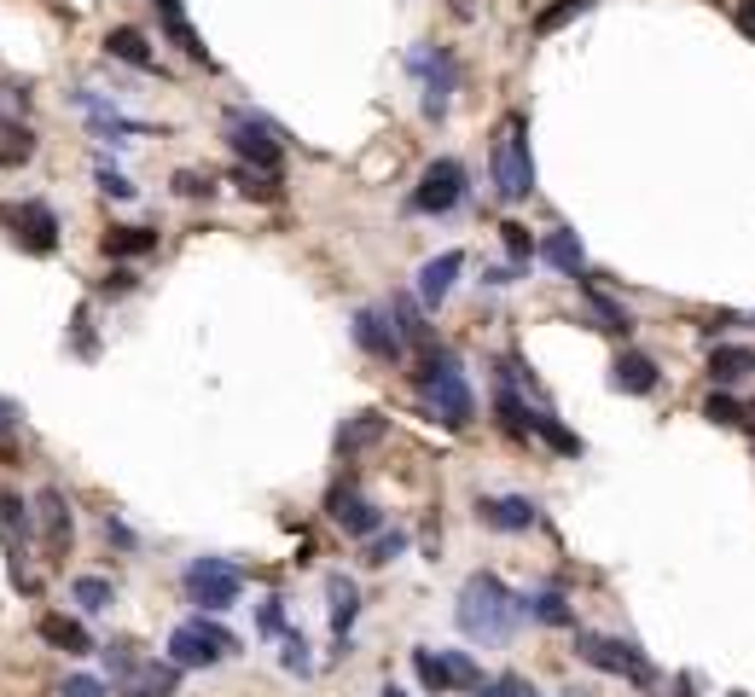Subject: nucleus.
Segmentation results:
<instances>
[{
  "instance_id": "obj_14",
  "label": "nucleus",
  "mask_w": 755,
  "mask_h": 697,
  "mask_svg": "<svg viewBox=\"0 0 755 697\" xmlns=\"http://www.w3.org/2000/svg\"><path fill=\"white\" fill-rule=\"evenodd\" d=\"M477 518L488 524V529H500V535H517V529H535V500H524V495H506V500H477Z\"/></svg>"
},
{
  "instance_id": "obj_3",
  "label": "nucleus",
  "mask_w": 755,
  "mask_h": 697,
  "mask_svg": "<svg viewBox=\"0 0 755 697\" xmlns=\"http://www.w3.org/2000/svg\"><path fill=\"white\" fill-rule=\"evenodd\" d=\"M488 175H494V192H500L506 203H517V198L535 192V158H529V122H524V117H506L500 128H494Z\"/></svg>"
},
{
  "instance_id": "obj_22",
  "label": "nucleus",
  "mask_w": 755,
  "mask_h": 697,
  "mask_svg": "<svg viewBox=\"0 0 755 697\" xmlns=\"http://www.w3.org/2000/svg\"><path fill=\"white\" fill-rule=\"evenodd\" d=\"M529 436H540V442L553 448V454H564V459H582V436L564 430L553 412H535V407H529Z\"/></svg>"
},
{
  "instance_id": "obj_19",
  "label": "nucleus",
  "mask_w": 755,
  "mask_h": 697,
  "mask_svg": "<svg viewBox=\"0 0 755 697\" xmlns=\"http://www.w3.org/2000/svg\"><path fill=\"white\" fill-rule=\"evenodd\" d=\"M755 372V349L749 343H715L709 349V378L721 384V390H726V384H744Z\"/></svg>"
},
{
  "instance_id": "obj_49",
  "label": "nucleus",
  "mask_w": 755,
  "mask_h": 697,
  "mask_svg": "<svg viewBox=\"0 0 755 697\" xmlns=\"http://www.w3.org/2000/svg\"><path fill=\"white\" fill-rule=\"evenodd\" d=\"M106 535L117 540V547H135V529H128V524H117V518H106Z\"/></svg>"
},
{
  "instance_id": "obj_12",
  "label": "nucleus",
  "mask_w": 755,
  "mask_h": 697,
  "mask_svg": "<svg viewBox=\"0 0 755 697\" xmlns=\"http://www.w3.org/2000/svg\"><path fill=\"white\" fill-rule=\"evenodd\" d=\"M326 511H331V524L344 529V535H355V540H372V535L384 529V511H378L372 500H360L355 488H331Z\"/></svg>"
},
{
  "instance_id": "obj_16",
  "label": "nucleus",
  "mask_w": 755,
  "mask_h": 697,
  "mask_svg": "<svg viewBox=\"0 0 755 697\" xmlns=\"http://www.w3.org/2000/svg\"><path fill=\"white\" fill-rule=\"evenodd\" d=\"M36 511H41V535H47V552H53V558H64V552H70V506H64V495H59V488H41Z\"/></svg>"
},
{
  "instance_id": "obj_13",
  "label": "nucleus",
  "mask_w": 755,
  "mask_h": 697,
  "mask_svg": "<svg viewBox=\"0 0 755 697\" xmlns=\"http://www.w3.org/2000/svg\"><path fill=\"white\" fill-rule=\"evenodd\" d=\"M459 268H465V256H459V250H441V256H430V262L419 268V302H425V308H441V302H448V291H454Z\"/></svg>"
},
{
  "instance_id": "obj_26",
  "label": "nucleus",
  "mask_w": 755,
  "mask_h": 697,
  "mask_svg": "<svg viewBox=\"0 0 755 697\" xmlns=\"http://www.w3.org/2000/svg\"><path fill=\"white\" fill-rule=\"evenodd\" d=\"M106 53H111V59H122V64H140V70L158 64V59H151V41H146L140 30H128V23L106 36Z\"/></svg>"
},
{
  "instance_id": "obj_11",
  "label": "nucleus",
  "mask_w": 755,
  "mask_h": 697,
  "mask_svg": "<svg viewBox=\"0 0 755 697\" xmlns=\"http://www.w3.org/2000/svg\"><path fill=\"white\" fill-rule=\"evenodd\" d=\"M355 343L367 349L372 360H401V355H407V343H401L396 315H389V308H360V315H355Z\"/></svg>"
},
{
  "instance_id": "obj_31",
  "label": "nucleus",
  "mask_w": 755,
  "mask_h": 697,
  "mask_svg": "<svg viewBox=\"0 0 755 697\" xmlns=\"http://www.w3.org/2000/svg\"><path fill=\"white\" fill-rule=\"evenodd\" d=\"M70 599H76V605H82V610L93 616V610H111L117 587H111L106 576H76V581H70Z\"/></svg>"
},
{
  "instance_id": "obj_37",
  "label": "nucleus",
  "mask_w": 755,
  "mask_h": 697,
  "mask_svg": "<svg viewBox=\"0 0 755 697\" xmlns=\"http://www.w3.org/2000/svg\"><path fill=\"white\" fill-rule=\"evenodd\" d=\"M703 419H715V425H744V419H755V412H744L733 396H709V407H703Z\"/></svg>"
},
{
  "instance_id": "obj_46",
  "label": "nucleus",
  "mask_w": 755,
  "mask_h": 697,
  "mask_svg": "<svg viewBox=\"0 0 755 697\" xmlns=\"http://www.w3.org/2000/svg\"><path fill=\"white\" fill-rule=\"evenodd\" d=\"M88 308H76V355H93V331H88Z\"/></svg>"
},
{
  "instance_id": "obj_5",
  "label": "nucleus",
  "mask_w": 755,
  "mask_h": 697,
  "mask_svg": "<svg viewBox=\"0 0 755 697\" xmlns=\"http://www.w3.org/2000/svg\"><path fill=\"white\" fill-rule=\"evenodd\" d=\"M180 587H187V599L198 610H227V605H239V593H245V570L239 564H227V558H192L187 564V576H180Z\"/></svg>"
},
{
  "instance_id": "obj_20",
  "label": "nucleus",
  "mask_w": 755,
  "mask_h": 697,
  "mask_svg": "<svg viewBox=\"0 0 755 697\" xmlns=\"http://www.w3.org/2000/svg\"><path fill=\"white\" fill-rule=\"evenodd\" d=\"M36 628H41V639L53 645V651H70V657H88V651H93V634H88L82 623H70V616H53V610H47Z\"/></svg>"
},
{
  "instance_id": "obj_35",
  "label": "nucleus",
  "mask_w": 755,
  "mask_h": 697,
  "mask_svg": "<svg viewBox=\"0 0 755 697\" xmlns=\"http://www.w3.org/2000/svg\"><path fill=\"white\" fill-rule=\"evenodd\" d=\"M593 7V0H558V7H546L540 18H535V36H553V30H564L569 18H582Z\"/></svg>"
},
{
  "instance_id": "obj_52",
  "label": "nucleus",
  "mask_w": 755,
  "mask_h": 697,
  "mask_svg": "<svg viewBox=\"0 0 755 697\" xmlns=\"http://www.w3.org/2000/svg\"><path fill=\"white\" fill-rule=\"evenodd\" d=\"M674 697H692V680L681 675V686H674Z\"/></svg>"
},
{
  "instance_id": "obj_23",
  "label": "nucleus",
  "mask_w": 755,
  "mask_h": 697,
  "mask_svg": "<svg viewBox=\"0 0 755 697\" xmlns=\"http://www.w3.org/2000/svg\"><path fill=\"white\" fill-rule=\"evenodd\" d=\"M331 634L337 639H349V628H355V616H360V593H355V581L349 576H331Z\"/></svg>"
},
{
  "instance_id": "obj_44",
  "label": "nucleus",
  "mask_w": 755,
  "mask_h": 697,
  "mask_svg": "<svg viewBox=\"0 0 755 697\" xmlns=\"http://www.w3.org/2000/svg\"><path fill=\"white\" fill-rule=\"evenodd\" d=\"M477 697H535V691H529L524 680H483Z\"/></svg>"
},
{
  "instance_id": "obj_27",
  "label": "nucleus",
  "mask_w": 755,
  "mask_h": 697,
  "mask_svg": "<svg viewBox=\"0 0 755 697\" xmlns=\"http://www.w3.org/2000/svg\"><path fill=\"white\" fill-rule=\"evenodd\" d=\"M494 412H500V425H506L511 436H529V401L511 390V372L500 378V390H494Z\"/></svg>"
},
{
  "instance_id": "obj_21",
  "label": "nucleus",
  "mask_w": 755,
  "mask_h": 697,
  "mask_svg": "<svg viewBox=\"0 0 755 697\" xmlns=\"http://www.w3.org/2000/svg\"><path fill=\"white\" fill-rule=\"evenodd\" d=\"M158 12H163V30H169V41L180 47V53L198 59V64H210V47H203L198 30L187 23V7H180V0H158Z\"/></svg>"
},
{
  "instance_id": "obj_39",
  "label": "nucleus",
  "mask_w": 755,
  "mask_h": 697,
  "mask_svg": "<svg viewBox=\"0 0 755 697\" xmlns=\"http://www.w3.org/2000/svg\"><path fill=\"white\" fill-rule=\"evenodd\" d=\"M291 675H315V657H308V645H302V634H285V657H279Z\"/></svg>"
},
{
  "instance_id": "obj_28",
  "label": "nucleus",
  "mask_w": 755,
  "mask_h": 697,
  "mask_svg": "<svg viewBox=\"0 0 755 697\" xmlns=\"http://www.w3.org/2000/svg\"><path fill=\"white\" fill-rule=\"evenodd\" d=\"M30 158H36V135H30L23 122H7V117H0V163L18 169V163H30Z\"/></svg>"
},
{
  "instance_id": "obj_1",
  "label": "nucleus",
  "mask_w": 755,
  "mask_h": 697,
  "mask_svg": "<svg viewBox=\"0 0 755 697\" xmlns=\"http://www.w3.org/2000/svg\"><path fill=\"white\" fill-rule=\"evenodd\" d=\"M517 623H524V599H511L500 576L477 570L459 587V628L471 639H511Z\"/></svg>"
},
{
  "instance_id": "obj_47",
  "label": "nucleus",
  "mask_w": 755,
  "mask_h": 697,
  "mask_svg": "<svg viewBox=\"0 0 755 697\" xmlns=\"http://www.w3.org/2000/svg\"><path fill=\"white\" fill-rule=\"evenodd\" d=\"M262 634H285V605H279V599L262 605Z\"/></svg>"
},
{
  "instance_id": "obj_10",
  "label": "nucleus",
  "mask_w": 755,
  "mask_h": 697,
  "mask_svg": "<svg viewBox=\"0 0 755 697\" xmlns=\"http://www.w3.org/2000/svg\"><path fill=\"white\" fill-rule=\"evenodd\" d=\"M582 663L605 668V675H622V680H650V663L639 657V645L628 639H598V634H582Z\"/></svg>"
},
{
  "instance_id": "obj_54",
  "label": "nucleus",
  "mask_w": 755,
  "mask_h": 697,
  "mask_svg": "<svg viewBox=\"0 0 755 697\" xmlns=\"http://www.w3.org/2000/svg\"><path fill=\"white\" fill-rule=\"evenodd\" d=\"M733 697H749V691H733Z\"/></svg>"
},
{
  "instance_id": "obj_18",
  "label": "nucleus",
  "mask_w": 755,
  "mask_h": 697,
  "mask_svg": "<svg viewBox=\"0 0 755 697\" xmlns=\"http://www.w3.org/2000/svg\"><path fill=\"white\" fill-rule=\"evenodd\" d=\"M610 390H622V396H650V390H657V360H650V355H616Z\"/></svg>"
},
{
  "instance_id": "obj_43",
  "label": "nucleus",
  "mask_w": 755,
  "mask_h": 697,
  "mask_svg": "<svg viewBox=\"0 0 755 697\" xmlns=\"http://www.w3.org/2000/svg\"><path fill=\"white\" fill-rule=\"evenodd\" d=\"M99 192L106 198H135V180L117 175V169H99Z\"/></svg>"
},
{
  "instance_id": "obj_33",
  "label": "nucleus",
  "mask_w": 755,
  "mask_h": 697,
  "mask_svg": "<svg viewBox=\"0 0 755 697\" xmlns=\"http://www.w3.org/2000/svg\"><path fill=\"white\" fill-rule=\"evenodd\" d=\"M441 668H448V686L454 691H477L483 686V668L471 663V651H441Z\"/></svg>"
},
{
  "instance_id": "obj_45",
  "label": "nucleus",
  "mask_w": 755,
  "mask_h": 697,
  "mask_svg": "<svg viewBox=\"0 0 755 697\" xmlns=\"http://www.w3.org/2000/svg\"><path fill=\"white\" fill-rule=\"evenodd\" d=\"M106 663H111V675L122 680V675H128V668H135L140 657H135V645H106Z\"/></svg>"
},
{
  "instance_id": "obj_7",
  "label": "nucleus",
  "mask_w": 755,
  "mask_h": 697,
  "mask_svg": "<svg viewBox=\"0 0 755 697\" xmlns=\"http://www.w3.org/2000/svg\"><path fill=\"white\" fill-rule=\"evenodd\" d=\"M465 198V163L459 158H436L425 175H419V187H413V210L419 216H448L454 203Z\"/></svg>"
},
{
  "instance_id": "obj_24",
  "label": "nucleus",
  "mask_w": 755,
  "mask_h": 697,
  "mask_svg": "<svg viewBox=\"0 0 755 697\" xmlns=\"http://www.w3.org/2000/svg\"><path fill=\"white\" fill-rule=\"evenodd\" d=\"M158 250V232L151 227H111L106 232V256H117V262H128V256H151Z\"/></svg>"
},
{
  "instance_id": "obj_42",
  "label": "nucleus",
  "mask_w": 755,
  "mask_h": 697,
  "mask_svg": "<svg viewBox=\"0 0 755 697\" xmlns=\"http://www.w3.org/2000/svg\"><path fill=\"white\" fill-rule=\"evenodd\" d=\"M59 697H111V691H106V680H93V675H70L59 686Z\"/></svg>"
},
{
  "instance_id": "obj_34",
  "label": "nucleus",
  "mask_w": 755,
  "mask_h": 697,
  "mask_svg": "<svg viewBox=\"0 0 755 697\" xmlns=\"http://www.w3.org/2000/svg\"><path fill=\"white\" fill-rule=\"evenodd\" d=\"M232 180H239L245 198H256V203H279V175H268V169H239Z\"/></svg>"
},
{
  "instance_id": "obj_48",
  "label": "nucleus",
  "mask_w": 755,
  "mask_h": 697,
  "mask_svg": "<svg viewBox=\"0 0 755 697\" xmlns=\"http://www.w3.org/2000/svg\"><path fill=\"white\" fill-rule=\"evenodd\" d=\"M106 291H111V297L135 291V273H128V268H111V273H106Z\"/></svg>"
},
{
  "instance_id": "obj_53",
  "label": "nucleus",
  "mask_w": 755,
  "mask_h": 697,
  "mask_svg": "<svg viewBox=\"0 0 755 697\" xmlns=\"http://www.w3.org/2000/svg\"><path fill=\"white\" fill-rule=\"evenodd\" d=\"M378 697H407V691H401V686H384V691H378Z\"/></svg>"
},
{
  "instance_id": "obj_40",
  "label": "nucleus",
  "mask_w": 755,
  "mask_h": 697,
  "mask_svg": "<svg viewBox=\"0 0 755 697\" xmlns=\"http://www.w3.org/2000/svg\"><path fill=\"white\" fill-rule=\"evenodd\" d=\"M0 524H7L12 535H30V506H23L18 495H0Z\"/></svg>"
},
{
  "instance_id": "obj_9",
  "label": "nucleus",
  "mask_w": 755,
  "mask_h": 697,
  "mask_svg": "<svg viewBox=\"0 0 755 697\" xmlns=\"http://www.w3.org/2000/svg\"><path fill=\"white\" fill-rule=\"evenodd\" d=\"M0 221L12 227V239H18L23 250H36V256H53V250H59V216L47 210L41 198L18 203V210H0Z\"/></svg>"
},
{
  "instance_id": "obj_25",
  "label": "nucleus",
  "mask_w": 755,
  "mask_h": 697,
  "mask_svg": "<svg viewBox=\"0 0 755 697\" xmlns=\"http://www.w3.org/2000/svg\"><path fill=\"white\" fill-rule=\"evenodd\" d=\"M389 430V419L384 412H355V419L337 430V454H355V448H367V442H378V436Z\"/></svg>"
},
{
  "instance_id": "obj_8",
  "label": "nucleus",
  "mask_w": 755,
  "mask_h": 697,
  "mask_svg": "<svg viewBox=\"0 0 755 697\" xmlns=\"http://www.w3.org/2000/svg\"><path fill=\"white\" fill-rule=\"evenodd\" d=\"M413 76H419L425 82V117H448V106H454V53L448 47H419V53H413Z\"/></svg>"
},
{
  "instance_id": "obj_17",
  "label": "nucleus",
  "mask_w": 755,
  "mask_h": 697,
  "mask_svg": "<svg viewBox=\"0 0 755 697\" xmlns=\"http://www.w3.org/2000/svg\"><path fill=\"white\" fill-rule=\"evenodd\" d=\"M540 256H546V268H558V273H569V279H582L587 273V250H582V239L569 227H553L540 239Z\"/></svg>"
},
{
  "instance_id": "obj_32",
  "label": "nucleus",
  "mask_w": 755,
  "mask_h": 697,
  "mask_svg": "<svg viewBox=\"0 0 755 697\" xmlns=\"http://www.w3.org/2000/svg\"><path fill=\"white\" fill-rule=\"evenodd\" d=\"M413 675H419V686L436 691V697L454 691V686H448V668H441V651H430V645H419V651H413Z\"/></svg>"
},
{
  "instance_id": "obj_38",
  "label": "nucleus",
  "mask_w": 755,
  "mask_h": 697,
  "mask_svg": "<svg viewBox=\"0 0 755 697\" xmlns=\"http://www.w3.org/2000/svg\"><path fill=\"white\" fill-rule=\"evenodd\" d=\"M401 552H407V535H401V529H389V535H372L367 564H389V558H401Z\"/></svg>"
},
{
  "instance_id": "obj_6",
  "label": "nucleus",
  "mask_w": 755,
  "mask_h": 697,
  "mask_svg": "<svg viewBox=\"0 0 755 697\" xmlns=\"http://www.w3.org/2000/svg\"><path fill=\"white\" fill-rule=\"evenodd\" d=\"M227 146L239 151V163H245V169H268V175H279L285 146H279V128H274L268 117L227 111Z\"/></svg>"
},
{
  "instance_id": "obj_51",
  "label": "nucleus",
  "mask_w": 755,
  "mask_h": 697,
  "mask_svg": "<svg viewBox=\"0 0 755 697\" xmlns=\"http://www.w3.org/2000/svg\"><path fill=\"white\" fill-rule=\"evenodd\" d=\"M7 430H12V407H7V401H0V436H7Z\"/></svg>"
},
{
  "instance_id": "obj_41",
  "label": "nucleus",
  "mask_w": 755,
  "mask_h": 697,
  "mask_svg": "<svg viewBox=\"0 0 755 697\" xmlns=\"http://www.w3.org/2000/svg\"><path fill=\"white\" fill-rule=\"evenodd\" d=\"M175 192H180V198H210V192H216V180H210V175H198V169H180V175H175Z\"/></svg>"
},
{
  "instance_id": "obj_50",
  "label": "nucleus",
  "mask_w": 755,
  "mask_h": 697,
  "mask_svg": "<svg viewBox=\"0 0 755 697\" xmlns=\"http://www.w3.org/2000/svg\"><path fill=\"white\" fill-rule=\"evenodd\" d=\"M738 30L755 41V0H744V7H738Z\"/></svg>"
},
{
  "instance_id": "obj_4",
  "label": "nucleus",
  "mask_w": 755,
  "mask_h": 697,
  "mask_svg": "<svg viewBox=\"0 0 755 697\" xmlns=\"http://www.w3.org/2000/svg\"><path fill=\"white\" fill-rule=\"evenodd\" d=\"M232 651H239V634H227L221 623H210V616H192V623H180L169 634V663L175 668H216Z\"/></svg>"
},
{
  "instance_id": "obj_29",
  "label": "nucleus",
  "mask_w": 755,
  "mask_h": 697,
  "mask_svg": "<svg viewBox=\"0 0 755 697\" xmlns=\"http://www.w3.org/2000/svg\"><path fill=\"white\" fill-rule=\"evenodd\" d=\"M587 308H593L598 331H616V338H628V331H634V315H628V308H622L616 297H605V291H593V286H587Z\"/></svg>"
},
{
  "instance_id": "obj_36",
  "label": "nucleus",
  "mask_w": 755,
  "mask_h": 697,
  "mask_svg": "<svg viewBox=\"0 0 755 697\" xmlns=\"http://www.w3.org/2000/svg\"><path fill=\"white\" fill-rule=\"evenodd\" d=\"M500 245H506V256H511V268H529V256H535V239H529V227L506 221V227H500Z\"/></svg>"
},
{
  "instance_id": "obj_15",
  "label": "nucleus",
  "mask_w": 755,
  "mask_h": 697,
  "mask_svg": "<svg viewBox=\"0 0 755 697\" xmlns=\"http://www.w3.org/2000/svg\"><path fill=\"white\" fill-rule=\"evenodd\" d=\"M180 686V668L175 663H135V668H128V675H122V697H169Z\"/></svg>"
},
{
  "instance_id": "obj_30",
  "label": "nucleus",
  "mask_w": 755,
  "mask_h": 697,
  "mask_svg": "<svg viewBox=\"0 0 755 697\" xmlns=\"http://www.w3.org/2000/svg\"><path fill=\"white\" fill-rule=\"evenodd\" d=\"M524 616H535V623H546V628H569V623H576V610L564 605V593H535V599H524Z\"/></svg>"
},
{
  "instance_id": "obj_2",
  "label": "nucleus",
  "mask_w": 755,
  "mask_h": 697,
  "mask_svg": "<svg viewBox=\"0 0 755 697\" xmlns=\"http://www.w3.org/2000/svg\"><path fill=\"white\" fill-rule=\"evenodd\" d=\"M419 390H425V401H430V412L448 430H465L477 419V396H471V384H465V372H459V360L448 355V349H425V367H419Z\"/></svg>"
}]
</instances>
